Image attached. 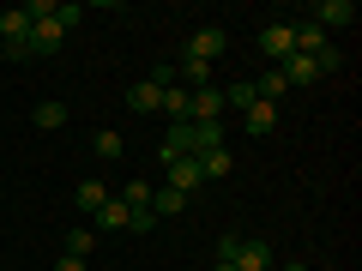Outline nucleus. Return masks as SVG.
I'll list each match as a JSON object with an SVG mask.
<instances>
[{
    "label": "nucleus",
    "mask_w": 362,
    "mask_h": 271,
    "mask_svg": "<svg viewBox=\"0 0 362 271\" xmlns=\"http://www.w3.org/2000/svg\"><path fill=\"white\" fill-rule=\"evenodd\" d=\"M151 211H157V217H175V211H187V193H175V187H151Z\"/></svg>",
    "instance_id": "nucleus-14"
},
{
    "label": "nucleus",
    "mask_w": 362,
    "mask_h": 271,
    "mask_svg": "<svg viewBox=\"0 0 362 271\" xmlns=\"http://www.w3.org/2000/svg\"><path fill=\"white\" fill-rule=\"evenodd\" d=\"M103 199H109V187H103V181H78V193H73V205H78V211H85V217H90V211L103 205Z\"/></svg>",
    "instance_id": "nucleus-16"
},
{
    "label": "nucleus",
    "mask_w": 362,
    "mask_h": 271,
    "mask_svg": "<svg viewBox=\"0 0 362 271\" xmlns=\"http://www.w3.org/2000/svg\"><path fill=\"white\" fill-rule=\"evenodd\" d=\"M121 205L127 211H151V181H127V187H121Z\"/></svg>",
    "instance_id": "nucleus-18"
},
{
    "label": "nucleus",
    "mask_w": 362,
    "mask_h": 271,
    "mask_svg": "<svg viewBox=\"0 0 362 271\" xmlns=\"http://www.w3.org/2000/svg\"><path fill=\"white\" fill-rule=\"evenodd\" d=\"M187 121H223V85L194 90V103H187Z\"/></svg>",
    "instance_id": "nucleus-10"
},
{
    "label": "nucleus",
    "mask_w": 362,
    "mask_h": 271,
    "mask_svg": "<svg viewBox=\"0 0 362 271\" xmlns=\"http://www.w3.org/2000/svg\"><path fill=\"white\" fill-rule=\"evenodd\" d=\"M223 265H235V271H272V247L259 241V235H242V241H235V253L223 259Z\"/></svg>",
    "instance_id": "nucleus-7"
},
{
    "label": "nucleus",
    "mask_w": 362,
    "mask_h": 271,
    "mask_svg": "<svg viewBox=\"0 0 362 271\" xmlns=\"http://www.w3.org/2000/svg\"><path fill=\"white\" fill-rule=\"evenodd\" d=\"M278 73H284L290 90H302V85H314V78H326L320 61H308V54H290V61H278Z\"/></svg>",
    "instance_id": "nucleus-9"
},
{
    "label": "nucleus",
    "mask_w": 362,
    "mask_h": 271,
    "mask_svg": "<svg viewBox=\"0 0 362 271\" xmlns=\"http://www.w3.org/2000/svg\"><path fill=\"white\" fill-rule=\"evenodd\" d=\"M30 121H37L42 133H54V127H66V103H54V97H49V103H37V109H30Z\"/></svg>",
    "instance_id": "nucleus-15"
},
{
    "label": "nucleus",
    "mask_w": 362,
    "mask_h": 271,
    "mask_svg": "<svg viewBox=\"0 0 362 271\" xmlns=\"http://www.w3.org/2000/svg\"><path fill=\"white\" fill-rule=\"evenodd\" d=\"M157 103H163V90H157L151 78H145V85H133V90H127V109H133V115H157Z\"/></svg>",
    "instance_id": "nucleus-13"
},
{
    "label": "nucleus",
    "mask_w": 362,
    "mask_h": 271,
    "mask_svg": "<svg viewBox=\"0 0 362 271\" xmlns=\"http://www.w3.org/2000/svg\"><path fill=\"white\" fill-rule=\"evenodd\" d=\"M90 151H97V157H109V163H115V157H121V133H97V139H90Z\"/></svg>",
    "instance_id": "nucleus-19"
},
{
    "label": "nucleus",
    "mask_w": 362,
    "mask_h": 271,
    "mask_svg": "<svg viewBox=\"0 0 362 271\" xmlns=\"http://www.w3.org/2000/svg\"><path fill=\"white\" fill-rule=\"evenodd\" d=\"M223 49H230V37H223L218 25H206V30H194V37H187V49H181V61H199V66H211V61H218Z\"/></svg>",
    "instance_id": "nucleus-6"
},
{
    "label": "nucleus",
    "mask_w": 362,
    "mask_h": 271,
    "mask_svg": "<svg viewBox=\"0 0 362 271\" xmlns=\"http://www.w3.org/2000/svg\"><path fill=\"white\" fill-rule=\"evenodd\" d=\"M0 54H13V61H30V18H25V6L0 13Z\"/></svg>",
    "instance_id": "nucleus-3"
},
{
    "label": "nucleus",
    "mask_w": 362,
    "mask_h": 271,
    "mask_svg": "<svg viewBox=\"0 0 362 271\" xmlns=\"http://www.w3.org/2000/svg\"><path fill=\"white\" fill-rule=\"evenodd\" d=\"M199 169H206V181H223V175H230V169H235L230 145H223V151H206V157H199Z\"/></svg>",
    "instance_id": "nucleus-17"
},
{
    "label": "nucleus",
    "mask_w": 362,
    "mask_h": 271,
    "mask_svg": "<svg viewBox=\"0 0 362 271\" xmlns=\"http://www.w3.org/2000/svg\"><path fill=\"white\" fill-rule=\"evenodd\" d=\"M259 54H266L272 66H278V61H290V54H296V25H290V18L266 25V30H259Z\"/></svg>",
    "instance_id": "nucleus-5"
},
{
    "label": "nucleus",
    "mask_w": 362,
    "mask_h": 271,
    "mask_svg": "<svg viewBox=\"0 0 362 271\" xmlns=\"http://www.w3.org/2000/svg\"><path fill=\"white\" fill-rule=\"evenodd\" d=\"M54 271H90L85 259H54Z\"/></svg>",
    "instance_id": "nucleus-21"
},
{
    "label": "nucleus",
    "mask_w": 362,
    "mask_h": 271,
    "mask_svg": "<svg viewBox=\"0 0 362 271\" xmlns=\"http://www.w3.org/2000/svg\"><path fill=\"white\" fill-rule=\"evenodd\" d=\"M320 271H338V265H320Z\"/></svg>",
    "instance_id": "nucleus-24"
},
{
    "label": "nucleus",
    "mask_w": 362,
    "mask_h": 271,
    "mask_svg": "<svg viewBox=\"0 0 362 271\" xmlns=\"http://www.w3.org/2000/svg\"><path fill=\"white\" fill-rule=\"evenodd\" d=\"M163 187H175V193L194 199L199 187H206V169H199V157H163Z\"/></svg>",
    "instance_id": "nucleus-4"
},
{
    "label": "nucleus",
    "mask_w": 362,
    "mask_h": 271,
    "mask_svg": "<svg viewBox=\"0 0 362 271\" xmlns=\"http://www.w3.org/2000/svg\"><path fill=\"white\" fill-rule=\"evenodd\" d=\"M302 18H308L314 30H326V37H332V30H350V25H356V0H314Z\"/></svg>",
    "instance_id": "nucleus-2"
},
{
    "label": "nucleus",
    "mask_w": 362,
    "mask_h": 271,
    "mask_svg": "<svg viewBox=\"0 0 362 271\" xmlns=\"http://www.w3.org/2000/svg\"><path fill=\"white\" fill-rule=\"evenodd\" d=\"M278 271H314V265H302V259H284V265H278Z\"/></svg>",
    "instance_id": "nucleus-22"
},
{
    "label": "nucleus",
    "mask_w": 362,
    "mask_h": 271,
    "mask_svg": "<svg viewBox=\"0 0 362 271\" xmlns=\"http://www.w3.org/2000/svg\"><path fill=\"white\" fill-rule=\"evenodd\" d=\"M90 229H97V235H121V229H127V205H121V199L109 193L103 205L90 211Z\"/></svg>",
    "instance_id": "nucleus-8"
},
{
    "label": "nucleus",
    "mask_w": 362,
    "mask_h": 271,
    "mask_svg": "<svg viewBox=\"0 0 362 271\" xmlns=\"http://www.w3.org/2000/svg\"><path fill=\"white\" fill-rule=\"evenodd\" d=\"M211 271H235V265H223V259H211Z\"/></svg>",
    "instance_id": "nucleus-23"
},
{
    "label": "nucleus",
    "mask_w": 362,
    "mask_h": 271,
    "mask_svg": "<svg viewBox=\"0 0 362 271\" xmlns=\"http://www.w3.org/2000/svg\"><path fill=\"white\" fill-rule=\"evenodd\" d=\"M90 253H97V229H90V223L66 229V259H85V265H90Z\"/></svg>",
    "instance_id": "nucleus-12"
},
{
    "label": "nucleus",
    "mask_w": 362,
    "mask_h": 271,
    "mask_svg": "<svg viewBox=\"0 0 362 271\" xmlns=\"http://www.w3.org/2000/svg\"><path fill=\"white\" fill-rule=\"evenodd\" d=\"M242 115H247V133H254V139H266V133L278 127V103H259V97L242 109Z\"/></svg>",
    "instance_id": "nucleus-11"
},
{
    "label": "nucleus",
    "mask_w": 362,
    "mask_h": 271,
    "mask_svg": "<svg viewBox=\"0 0 362 271\" xmlns=\"http://www.w3.org/2000/svg\"><path fill=\"white\" fill-rule=\"evenodd\" d=\"M157 229V211H127V235H151Z\"/></svg>",
    "instance_id": "nucleus-20"
},
{
    "label": "nucleus",
    "mask_w": 362,
    "mask_h": 271,
    "mask_svg": "<svg viewBox=\"0 0 362 271\" xmlns=\"http://www.w3.org/2000/svg\"><path fill=\"white\" fill-rule=\"evenodd\" d=\"M78 18H85V6H54V18H37V25H30V61H49Z\"/></svg>",
    "instance_id": "nucleus-1"
}]
</instances>
